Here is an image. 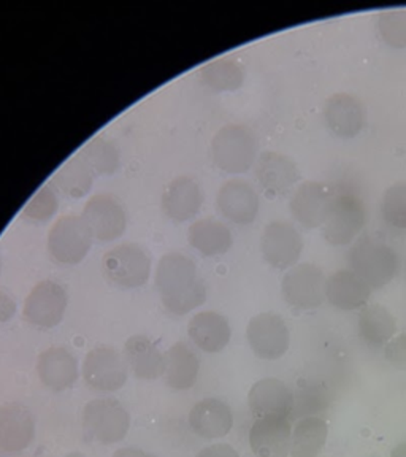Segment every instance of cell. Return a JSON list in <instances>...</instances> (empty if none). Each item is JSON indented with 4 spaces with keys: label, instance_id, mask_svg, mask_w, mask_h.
<instances>
[{
    "label": "cell",
    "instance_id": "6",
    "mask_svg": "<svg viewBox=\"0 0 406 457\" xmlns=\"http://www.w3.org/2000/svg\"><path fill=\"white\" fill-rule=\"evenodd\" d=\"M104 273L113 285L136 289L150 279L151 259L136 243H121L102 259Z\"/></svg>",
    "mask_w": 406,
    "mask_h": 457
},
{
    "label": "cell",
    "instance_id": "9",
    "mask_svg": "<svg viewBox=\"0 0 406 457\" xmlns=\"http://www.w3.org/2000/svg\"><path fill=\"white\" fill-rule=\"evenodd\" d=\"M67 303L69 297L64 287L53 279H43L32 287L24 300L22 316L37 328H56L64 318Z\"/></svg>",
    "mask_w": 406,
    "mask_h": 457
},
{
    "label": "cell",
    "instance_id": "42",
    "mask_svg": "<svg viewBox=\"0 0 406 457\" xmlns=\"http://www.w3.org/2000/svg\"><path fill=\"white\" fill-rule=\"evenodd\" d=\"M393 457H406V443H402L397 448H394Z\"/></svg>",
    "mask_w": 406,
    "mask_h": 457
},
{
    "label": "cell",
    "instance_id": "24",
    "mask_svg": "<svg viewBox=\"0 0 406 457\" xmlns=\"http://www.w3.org/2000/svg\"><path fill=\"white\" fill-rule=\"evenodd\" d=\"M162 210L164 213L177 222L193 220L202 208V189L199 183L189 177H178L165 186L162 193Z\"/></svg>",
    "mask_w": 406,
    "mask_h": 457
},
{
    "label": "cell",
    "instance_id": "39",
    "mask_svg": "<svg viewBox=\"0 0 406 457\" xmlns=\"http://www.w3.org/2000/svg\"><path fill=\"white\" fill-rule=\"evenodd\" d=\"M195 457H240L230 445L228 443H216V445H210L207 448L200 451L199 454Z\"/></svg>",
    "mask_w": 406,
    "mask_h": 457
},
{
    "label": "cell",
    "instance_id": "25",
    "mask_svg": "<svg viewBox=\"0 0 406 457\" xmlns=\"http://www.w3.org/2000/svg\"><path fill=\"white\" fill-rule=\"evenodd\" d=\"M124 361L138 379L153 381L165 371V356L156 343L145 336L128 337L124 343Z\"/></svg>",
    "mask_w": 406,
    "mask_h": 457
},
{
    "label": "cell",
    "instance_id": "4",
    "mask_svg": "<svg viewBox=\"0 0 406 457\" xmlns=\"http://www.w3.org/2000/svg\"><path fill=\"white\" fill-rule=\"evenodd\" d=\"M367 222L364 200L354 193L336 191V199L322 224V236L332 246H346L356 242Z\"/></svg>",
    "mask_w": 406,
    "mask_h": 457
},
{
    "label": "cell",
    "instance_id": "37",
    "mask_svg": "<svg viewBox=\"0 0 406 457\" xmlns=\"http://www.w3.org/2000/svg\"><path fill=\"white\" fill-rule=\"evenodd\" d=\"M294 418H308L318 411L326 410L328 405L327 393L322 387H308L303 393L294 394Z\"/></svg>",
    "mask_w": 406,
    "mask_h": 457
},
{
    "label": "cell",
    "instance_id": "41",
    "mask_svg": "<svg viewBox=\"0 0 406 457\" xmlns=\"http://www.w3.org/2000/svg\"><path fill=\"white\" fill-rule=\"evenodd\" d=\"M112 457H156L146 453V451L138 450V448H121V450L114 451Z\"/></svg>",
    "mask_w": 406,
    "mask_h": 457
},
{
    "label": "cell",
    "instance_id": "27",
    "mask_svg": "<svg viewBox=\"0 0 406 457\" xmlns=\"http://www.w3.org/2000/svg\"><path fill=\"white\" fill-rule=\"evenodd\" d=\"M165 356L164 377L167 385L177 391L191 389L200 371V361L185 343H175L167 350Z\"/></svg>",
    "mask_w": 406,
    "mask_h": 457
},
{
    "label": "cell",
    "instance_id": "5",
    "mask_svg": "<svg viewBox=\"0 0 406 457\" xmlns=\"http://www.w3.org/2000/svg\"><path fill=\"white\" fill-rule=\"evenodd\" d=\"M93 236L79 214H64L48 232V251L57 264L77 265L93 246Z\"/></svg>",
    "mask_w": 406,
    "mask_h": 457
},
{
    "label": "cell",
    "instance_id": "18",
    "mask_svg": "<svg viewBox=\"0 0 406 457\" xmlns=\"http://www.w3.org/2000/svg\"><path fill=\"white\" fill-rule=\"evenodd\" d=\"M324 120L334 136L350 140L364 129L365 108L362 102L351 94H334L324 105Z\"/></svg>",
    "mask_w": 406,
    "mask_h": 457
},
{
    "label": "cell",
    "instance_id": "21",
    "mask_svg": "<svg viewBox=\"0 0 406 457\" xmlns=\"http://www.w3.org/2000/svg\"><path fill=\"white\" fill-rule=\"evenodd\" d=\"M37 373L48 389L61 393L77 383L79 362L70 351L62 346H51L38 356Z\"/></svg>",
    "mask_w": 406,
    "mask_h": 457
},
{
    "label": "cell",
    "instance_id": "23",
    "mask_svg": "<svg viewBox=\"0 0 406 457\" xmlns=\"http://www.w3.org/2000/svg\"><path fill=\"white\" fill-rule=\"evenodd\" d=\"M189 426L194 434L213 440L228 436L234 426V414L226 402L220 399H203L194 405L189 413Z\"/></svg>",
    "mask_w": 406,
    "mask_h": 457
},
{
    "label": "cell",
    "instance_id": "17",
    "mask_svg": "<svg viewBox=\"0 0 406 457\" xmlns=\"http://www.w3.org/2000/svg\"><path fill=\"white\" fill-rule=\"evenodd\" d=\"M254 171L261 187L273 197L289 193L300 179L295 161L278 151H264L257 157Z\"/></svg>",
    "mask_w": 406,
    "mask_h": 457
},
{
    "label": "cell",
    "instance_id": "40",
    "mask_svg": "<svg viewBox=\"0 0 406 457\" xmlns=\"http://www.w3.org/2000/svg\"><path fill=\"white\" fill-rule=\"evenodd\" d=\"M16 313V303L10 294L0 289V322H8Z\"/></svg>",
    "mask_w": 406,
    "mask_h": 457
},
{
    "label": "cell",
    "instance_id": "30",
    "mask_svg": "<svg viewBox=\"0 0 406 457\" xmlns=\"http://www.w3.org/2000/svg\"><path fill=\"white\" fill-rule=\"evenodd\" d=\"M327 422L319 416L302 418L293 430V457H324L322 451L327 442Z\"/></svg>",
    "mask_w": 406,
    "mask_h": 457
},
{
    "label": "cell",
    "instance_id": "16",
    "mask_svg": "<svg viewBox=\"0 0 406 457\" xmlns=\"http://www.w3.org/2000/svg\"><path fill=\"white\" fill-rule=\"evenodd\" d=\"M216 207L228 221L248 226L256 221L261 200L250 183L243 179H228L218 191Z\"/></svg>",
    "mask_w": 406,
    "mask_h": 457
},
{
    "label": "cell",
    "instance_id": "14",
    "mask_svg": "<svg viewBox=\"0 0 406 457\" xmlns=\"http://www.w3.org/2000/svg\"><path fill=\"white\" fill-rule=\"evenodd\" d=\"M336 189L334 186L322 181H305L294 191L289 210L294 220L303 228H318L327 218L332 202L336 199Z\"/></svg>",
    "mask_w": 406,
    "mask_h": 457
},
{
    "label": "cell",
    "instance_id": "1",
    "mask_svg": "<svg viewBox=\"0 0 406 457\" xmlns=\"http://www.w3.org/2000/svg\"><path fill=\"white\" fill-rule=\"evenodd\" d=\"M154 279L162 305L175 316H185L207 300V287L197 277L195 262L181 253L161 257Z\"/></svg>",
    "mask_w": 406,
    "mask_h": 457
},
{
    "label": "cell",
    "instance_id": "22",
    "mask_svg": "<svg viewBox=\"0 0 406 457\" xmlns=\"http://www.w3.org/2000/svg\"><path fill=\"white\" fill-rule=\"evenodd\" d=\"M36 436V421L28 408L20 403L0 407V450L20 453L26 450Z\"/></svg>",
    "mask_w": 406,
    "mask_h": 457
},
{
    "label": "cell",
    "instance_id": "13",
    "mask_svg": "<svg viewBox=\"0 0 406 457\" xmlns=\"http://www.w3.org/2000/svg\"><path fill=\"white\" fill-rule=\"evenodd\" d=\"M261 251L265 262L271 267L279 270L293 269L302 256L303 238L291 222L271 221L261 237Z\"/></svg>",
    "mask_w": 406,
    "mask_h": 457
},
{
    "label": "cell",
    "instance_id": "32",
    "mask_svg": "<svg viewBox=\"0 0 406 457\" xmlns=\"http://www.w3.org/2000/svg\"><path fill=\"white\" fill-rule=\"evenodd\" d=\"M200 79L213 93H232L244 83V71L236 59L218 57L200 69Z\"/></svg>",
    "mask_w": 406,
    "mask_h": 457
},
{
    "label": "cell",
    "instance_id": "29",
    "mask_svg": "<svg viewBox=\"0 0 406 457\" xmlns=\"http://www.w3.org/2000/svg\"><path fill=\"white\" fill-rule=\"evenodd\" d=\"M359 337L370 348H381L393 340L397 332V321L387 308L373 303L362 308L359 314Z\"/></svg>",
    "mask_w": 406,
    "mask_h": 457
},
{
    "label": "cell",
    "instance_id": "33",
    "mask_svg": "<svg viewBox=\"0 0 406 457\" xmlns=\"http://www.w3.org/2000/svg\"><path fill=\"white\" fill-rule=\"evenodd\" d=\"M79 156L94 171V175H112L121 162L118 148L104 137L91 138L79 151Z\"/></svg>",
    "mask_w": 406,
    "mask_h": 457
},
{
    "label": "cell",
    "instance_id": "8",
    "mask_svg": "<svg viewBox=\"0 0 406 457\" xmlns=\"http://www.w3.org/2000/svg\"><path fill=\"white\" fill-rule=\"evenodd\" d=\"M326 277L318 265L303 262L294 265L281 281V293L289 307L314 310L326 299Z\"/></svg>",
    "mask_w": 406,
    "mask_h": 457
},
{
    "label": "cell",
    "instance_id": "20",
    "mask_svg": "<svg viewBox=\"0 0 406 457\" xmlns=\"http://www.w3.org/2000/svg\"><path fill=\"white\" fill-rule=\"evenodd\" d=\"M371 287L351 269L336 270L326 279V299L332 307L354 312L367 307Z\"/></svg>",
    "mask_w": 406,
    "mask_h": 457
},
{
    "label": "cell",
    "instance_id": "43",
    "mask_svg": "<svg viewBox=\"0 0 406 457\" xmlns=\"http://www.w3.org/2000/svg\"><path fill=\"white\" fill-rule=\"evenodd\" d=\"M0 267H2V262H0Z\"/></svg>",
    "mask_w": 406,
    "mask_h": 457
},
{
    "label": "cell",
    "instance_id": "11",
    "mask_svg": "<svg viewBox=\"0 0 406 457\" xmlns=\"http://www.w3.org/2000/svg\"><path fill=\"white\" fill-rule=\"evenodd\" d=\"M128 364L118 351L99 346L89 351L83 362L86 385L100 393L120 391L128 381Z\"/></svg>",
    "mask_w": 406,
    "mask_h": 457
},
{
    "label": "cell",
    "instance_id": "35",
    "mask_svg": "<svg viewBox=\"0 0 406 457\" xmlns=\"http://www.w3.org/2000/svg\"><path fill=\"white\" fill-rule=\"evenodd\" d=\"M59 208L57 194L50 185H45L37 191L22 208V216L36 222L50 221Z\"/></svg>",
    "mask_w": 406,
    "mask_h": 457
},
{
    "label": "cell",
    "instance_id": "26",
    "mask_svg": "<svg viewBox=\"0 0 406 457\" xmlns=\"http://www.w3.org/2000/svg\"><path fill=\"white\" fill-rule=\"evenodd\" d=\"M187 334L197 348L213 354L228 346L232 330L222 314L216 312H200L194 314L187 324Z\"/></svg>",
    "mask_w": 406,
    "mask_h": 457
},
{
    "label": "cell",
    "instance_id": "3",
    "mask_svg": "<svg viewBox=\"0 0 406 457\" xmlns=\"http://www.w3.org/2000/svg\"><path fill=\"white\" fill-rule=\"evenodd\" d=\"M211 157L220 170L242 175L257 161V140L254 132L242 124H228L214 134Z\"/></svg>",
    "mask_w": 406,
    "mask_h": 457
},
{
    "label": "cell",
    "instance_id": "2",
    "mask_svg": "<svg viewBox=\"0 0 406 457\" xmlns=\"http://www.w3.org/2000/svg\"><path fill=\"white\" fill-rule=\"evenodd\" d=\"M348 264L371 289L389 285L400 270L397 251L378 236L360 237L348 253Z\"/></svg>",
    "mask_w": 406,
    "mask_h": 457
},
{
    "label": "cell",
    "instance_id": "7",
    "mask_svg": "<svg viewBox=\"0 0 406 457\" xmlns=\"http://www.w3.org/2000/svg\"><path fill=\"white\" fill-rule=\"evenodd\" d=\"M83 426L94 440L113 445L128 436L130 416L118 400H91L83 410Z\"/></svg>",
    "mask_w": 406,
    "mask_h": 457
},
{
    "label": "cell",
    "instance_id": "12",
    "mask_svg": "<svg viewBox=\"0 0 406 457\" xmlns=\"http://www.w3.org/2000/svg\"><path fill=\"white\" fill-rule=\"evenodd\" d=\"M246 338L254 354L265 361H277L289 350L291 336L283 316L271 312L251 318L246 328Z\"/></svg>",
    "mask_w": 406,
    "mask_h": 457
},
{
    "label": "cell",
    "instance_id": "31",
    "mask_svg": "<svg viewBox=\"0 0 406 457\" xmlns=\"http://www.w3.org/2000/svg\"><path fill=\"white\" fill-rule=\"evenodd\" d=\"M94 179V171L77 154L61 165V169L53 177V183L67 197L81 199L93 189Z\"/></svg>",
    "mask_w": 406,
    "mask_h": 457
},
{
    "label": "cell",
    "instance_id": "36",
    "mask_svg": "<svg viewBox=\"0 0 406 457\" xmlns=\"http://www.w3.org/2000/svg\"><path fill=\"white\" fill-rule=\"evenodd\" d=\"M379 36L395 50L406 48V10H389L378 16Z\"/></svg>",
    "mask_w": 406,
    "mask_h": 457
},
{
    "label": "cell",
    "instance_id": "19",
    "mask_svg": "<svg viewBox=\"0 0 406 457\" xmlns=\"http://www.w3.org/2000/svg\"><path fill=\"white\" fill-rule=\"evenodd\" d=\"M251 413L256 418L281 416L291 418L294 411V393L287 386L277 378H265L257 381L248 394Z\"/></svg>",
    "mask_w": 406,
    "mask_h": 457
},
{
    "label": "cell",
    "instance_id": "38",
    "mask_svg": "<svg viewBox=\"0 0 406 457\" xmlns=\"http://www.w3.org/2000/svg\"><path fill=\"white\" fill-rule=\"evenodd\" d=\"M385 356L389 364L399 370H406V332L394 337L391 342L385 345Z\"/></svg>",
    "mask_w": 406,
    "mask_h": 457
},
{
    "label": "cell",
    "instance_id": "34",
    "mask_svg": "<svg viewBox=\"0 0 406 457\" xmlns=\"http://www.w3.org/2000/svg\"><path fill=\"white\" fill-rule=\"evenodd\" d=\"M381 213L391 228H406V181L394 183L385 189Z\"/></svg>",
    "mask_w": 406,
    "mask_h": 457
},
{
    "label": "cell",
    "instance_id": "28",
    "mask_svg": "<svg viewBox=\"0 0 406 457\" xmlns=\"http://www.w3.org/2000/svg\"><path fill=\"white\" fill-rule=\"evenodd\" d=\"M187 240L194 250L202 256L216 257L226 254L232 248V232L230 228L216 220H197L187 230Z\"/></svg>",
    "mask_w": 406,
    "mask_h": 457
},
{
    "label": "cell",
    "instance_id": "10",
    "mask_svg": "<svg viewBox=\"0 0 406 457\" xmlns=\"http://www.w3.org/2000/svg\"><path fill=\"white\" fill-rule=\"evenodd\" d=\"M81 218L97 242L118 240L128 228V218L121 202L110 194H95L87 200Z\"/></svg>",
    "mask_w": 406,
    "mask_h": 457
},
{
    "label": "cell",
    "instance_id": "15",
    "mask_svg": "<svg viewBox=\"0 0 406 457\" xmlns=\"http://www.w3.org/2000/svg\"><path fill=\"white\" fill-rule=\"evenodd\" d=\"M251 450L257 457H287L293 446V426L289 418H257L250 430Z\"/></svg>",
    "mask_w": 406,
    "mask_h": 457
}]
</instances>
